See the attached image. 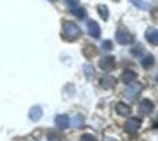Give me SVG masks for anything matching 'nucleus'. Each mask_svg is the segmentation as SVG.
Returning a JSON list of instances; mask_svg holds the SVG:
<instances>
[{"label":"nucleus","instance_id":"f257e3e1","mask_svg":"<svg viewBox=\"0 0 158 141\" xmlns=\"http://www.w3.org/2000/svg\"><path fill=\"white\" fill-rule=\"evenodd\" d=\"M82 35V31L72 21H63V36L68 41H76Z\"/></svg>","mask_w":158,"mask_h":141},{"label":"nucleus","instance_id":"f03ea898","mask_svg":"<svg viewBox=\"0 0 158 141\" xmlns=\"http://www.w3.org/2000/svg\"><path fill=\"white\" fill-rule=\"evenodd\" d=\"M116 41H117L120 45H132L135 42V36L130 34L124 26H120L116 31Z\"/></svg>","mask_w":158,"mask_h":141},{"label":"nucleus","instance_id":"7ed1b4c3","mask_svg":"<svg viewBox=\"0 0 158 141\" xmlns=\"http://www.w3.org/2000/svg\"><path fill=\"white\" fill-rule=\"evenodd\" d=\"M98 66L101 70L104 71H111L116 68V58L111 55H107V57H102L101 60L98 61Z\"/></svg>","mask_w":158,"mask_h":141},{"label":"nucleus","instance_id":"20e7f679","mask_svg":"<svg viewBox=\"0 0 158 141\" xmlns=\"http://www.w3.org/2000/svg\"><path fill=\"white\" fill-rule=\"evenodd\" d=\"M142 121L139 118H129L126 121V124H124V130L127 131L129 134H133L136 131L139 130V127H141Z\"/></svg>","mask_w":158,"mask_h":141},{"label":"nucleus","instance_id":"39448f33","mask_svg":"<svg viewBox=\"0 0 158 141\" xmlns=\"http://www.w3.org/2000/svg\"><path fill=\"white\" fill-rule=\"evenodd\" d=\"M86 29H88V34H89L92 38L98 40V38L101 36V28H100V25H98L95 21H88Z\"/></svg>","mask_w":158,"mask_h":141},{"label":"nucleus","instance_id":"423d86ee","mask_svg":"<svg viewBox=\"0 0 158 141\" xmlns=\"http://www.w3.org/2000/svg\"><path fill=\"white\" fill-rule=\"evenodd\" d=\"M145 38L147 41L151 44V45H157L158 44V31L157 28H154V26H149V28L145 31Z\"/></svg>","mask_w":158,"mask_h":141},{"label":"nucleus","instance_id":"0eeeda50","mask_svg":"<svg viewBox=\"0 0 158 141\" xmlns=\"http://www.w3.org/2000/svg\"><path fill=\"white\" fill-rule=\"evenodd\" d=\"M154 111V103L149 99H142L139 102V112L142 115H149Z\"/></svg>","mask_w":158,"mask_h":141},{"label":"nucleus","instance_id":"6e6552de","mask_svg":"<svg viewBox=\"0 0 158 141\" xmlns=\"http://www.w3.org/2000/svg\"><path fill=\"white\" fill-rule=\"evenodd\" d=\"M82 54L86 60H91V58H94V57L98 54V50H97L95 45H92V44H85L84 45V50H82Z\"/></svg>","mask_w":158,"mask_h":141},{"label":"nucleus","instance_id":"1a4fd4ad","mask_svg":"<svg viewBox=\"0 0 158 141\" xmlns=\"http://www.w3.org/2000/svg\"><path fill=\"white\" fill-rule=\"evenodd\" d=\"M136 79H138V76H136V73H133L132 70H124L123 73H122V76H120V80L127 86H129L130 83H133Z\"/></svg>","mask_w":158,"mask_h":141},{"label":"nucleus","instance_id":"9d476101","mask_svg":"<svg viewBox=\"0 0 158 141\" xmlns=\"http://www.w3.org/2000/svg\"><path fill=\"white\" fill-rule=\"evenodd\" d=\"M28 116H29V119H31V121H34V122L40 121V119H41V116H43V108L38 106V105L32 106L31 109H29Z\"/></svg>","mask_w":158,"mask_h":141},{"label":"nucleus","instance_id":"9b49d317","mask_svg":"<svg viewBox=\"0 0 158 141\" xmlns=\"http://www.w3.org/2000/svg\"><path fill=\"white\" fill-rule=\"evenodd\" d=\"M116 112L120 115V116H129L130 112H132V109L127 103H124V102H117L116 103Z\"/></svg>","mask_w":158,"mask_h":141},{"label":"nucleus","instance_id":"f8f14e48","mask_svg":"<svg viewBox=\"0 0 158 141\" xmlns=\"http://www.w3.org/2000/svg\"><path fill=\"white\" fill-rule=\"evenodd\" d=\"M54 124H56L57 128L60 130H64L69 127V116L68 115H57L56 119H54Z\"/></svg>","mask_w":158,"mask_h":141},{"label":"nucleus","instance_id":"ddd939ff","mask_svg":"<svg viewBox=\"0 0 158 141\" xmlns=\"http://www.w3.org/2000/svg\"><path fill=\"white\" fill-rule=\"evenodd\" d=\"M117 83V80L114 79V77H111V76H104L101 79V82H100V85H101V87H104V89H113L114 85Z\"/></svg>","mask_w":158,"mask_h":141},{"label":"nucleus","instance_id":"4468645a","mask_svg":"<svg viewBox=\"0 0 158 141\" xmlns=\"http://www.w3.org/2000/svg\"><path fill=\"white\" fill-rule=\"evenodd\" d=\"M130 3L138 7V9H141V10H149L151 9V5L148 3L147 0H130Z\"/></svg>","mask_w":158,"mask_h":141},{"label":"nucleus","instance_id":"2eb2a0df","mask_svg":"<svg viewBox=\"0 0 158 141\" xmlns=\"http://www.w3.org/2000/svg\"><path fill=\"white\" fill-rule=\"evenodd\" d=\"M141 66L143 68H151L154 66V55H151V54H147V55L143 57L141 60Z\"/></svg>","mask_w":158,"mask_h":141},{"label":"nucleus","instance_id":"dca6fc26","mask_svg":"<svg viewBox=\"0 0 158 141\" xmlns=\"http://www.w3.org/2000/svg\"><path fill=\"white\" fill-rule=\"evenodd\" d=\"M97 10H98V13H100V16H101V19L104 21V22H107L108 21V15H110V12H108V7L106 5H98V7H97Z\"/></svg>","mask_w":158,"mask_h":141},{"label":"nucleus","instance_id":"f3484780","mask_svg":"<svg viewBox=\"0 0 158 141\" xmlns=\"http://www.w3.org/2000/svg\"><path fill=\"white\" fill-rule=\"evenodd\" d=\"M70 12H72V15H75V16L78 17V19H85L86 17V10H85L84 7H81V6H78V7H73V9H70Z\"/></svg>","mask_w":158,"mask_h":141},{"label":"nucleus","instance_id":"a211bd4d","mask_svg":"<svg viewBox=\"0 0 158 141\" xmlns=\"http://www.w3.org/2000/svg\"><path fill=\"white\" fill-rule=\"evenodd\" d=\"M84 73H85L86 80H92L94 73H95V70H94V67H92V64H85L84 66Z\"/></svg>","mask_w":158,"mask_h":141},{"label":"nucleus","instance_id":"6ab92c4d","mask_svg":"<svg viewBox=\"0 0 158 141\" xmlns=\"http://www.w3.org/2000/svg\"><path fill=\"white\" fill-rule=\"evenodd\" d=\"M70 122H72V125H73L75 128H81V127L84 125V118H82L81 115H76V116H75Z\"/></svg>","mask_w":158,"mask_h":141},{"label":"nucleus","instance_id":"aec40b11","mask_svg":"<svg viewBox=\"0 0 158 141\" xmlns=\"http://www.w3.org/2000/svg\"><path fill=\"white\" fill-rule=\"evenodd\" d=\"M139 90H141V86L136 85V86H135V89H130V87H127V90H126V93H124V95L129 96V97H133V96H135Z\"/></svg>","mask_w":158,"mask_h":141},{"label":"nucleus","instance_id":"412c9836","mask_svg":"<svg viewBox=\"0 0 158 141\" xmlns=\"http://www.w3.org/2000/svg\"><path fill=\"white\" fill-rule=\"evenodd\" d=\"M101 47H102V50L104 51H111L113 50V42H111L110 40H106V41H102Z\"/></svg>","mask_w":158,"mask_h":141},{"label":"nucleus","instance_id":"4be33fe9","mask_svg":"<svg viewBox=\"0 0 158 141\" xmlns=\"http://www.w3.org/2000/svg\"><path fill=\"white\" fill-rule=\"evenodd\" d=\"M66 3H68V6L70 7V9H73V7H78V6H81L79 5V0H64Z\"/></svg>","mask_w":158,"mask_h":141},{"label":"nucleus","instance_id":"5701e85b","mask_svg":"<svg viewBox=\"0 0 158 141\" xmlns=\"http://www.w3.org/2000/svg\"><path fill=\"white\" fill-rule=\"evenodd\" d=\"M81 141H95V137L92 134H84L81 137Z\"/></svg>","mask_w":158,"mask_h":141},{"label":"nucleus","instance_id":"b1692460","mask_svg":"<svg viewBox=\"0 0 158 141\" xmlns=\"http://www.w3.org/2000/svg\"><path fill=\"white\" fill-rule=\"evenodd\" d=\"M143 52V48H142V45H136L133 50H132V54L133 55H138V54H142Z\"/></svg>","mask_w":158,"mask_h":141},{"label":"nucleus","instance_id":"393cba45","mask_svg":"<svg viewBox=\"0 0 158 141\" xmlns=\"http://www.w3.org/2000/svg\"><path fill=\"white\" fill-rule=\"evenodd\" d=\"M102 141H118V140H116V138H113V137H104V140Z\"/></svg>","mask_w":158,"mask_h":141},{"label":"nucleus","instance_id":"a878e982","mask_svg":"<svg viewBox=\"0 0 158 141\" xmlns=\"http://www.w3.org/2000/svg\"><path fill=\"white\" fill-rule=\"evenodd\" d=\"M50 2H56V0H50Z\"/></svg>","mask_w":158,"mask_h":141}]
</instances>
